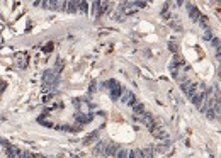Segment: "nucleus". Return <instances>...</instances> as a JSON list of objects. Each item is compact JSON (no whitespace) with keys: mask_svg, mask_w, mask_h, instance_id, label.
I'll use <instances>...</instances> for the list:
<instances>
[{"mask_svg":"<svg viewBox=\"0 0 221 158\" xmlns=\"http://www.w3.org/2000/svg\"><path fill=\"white\" fill-rule=\"evenodd\" d=\"M170 51H174V53H177V51H179V48H177V44H175V43H170Z\"/></svg>","mask_w":221,"mask_h":158,"instance_id":"5","label":"nucleus"},{"mask_svg":"<svg viewBox=\"0 0 221 158\" xmlns=\"http://www.w3.org/2000/svg\"><path fill=\"white\" fill-rule=\"evenodd\" d=\"M92 119H94V114H92V112H78V114H77L78 124H87V123H90Z\"/></svg>","mask_w":221,"mask_h":158,"instance_id":"2","label":"nucleus"},{"mask_svg":"<svg viewBox=\"0 0 221 158\" xmlns=\"http://www.w3.org/2000/svg\"><path fill=\"white\" fill-rule=\"evenodd\" d=\"M119 102H123V104H126V105H134L138 100H136V97H134V94L131 92V90H128V89H123V92H121V95H119Z\"/></svg>","mask_w":221,"mask_h":158,"instance_id":"1","label":"nucleus"},{"mask_svg":"<svg viewBox=\"0 0 221 158\" xmlns=\"http://www.w3.org/2000/svg\"><path fill=\"white\" fill-rule=\"evenodd\" d=\"M78 12H82V14L89 12V2H78Z\"/></svg>","mask_w":221,"mask_h":158,"instance_id":"4","label":"nucleus"},{"mask_svg":"<svg viewBox=\"0 0 221 158\" xmlns=\"http://www.w3.org/2000/svg\"><path fill=\"white\" fill-rule=\"evenodd\" d=\"M131 111H133L134 117H136V116H141V114H145V112H146V111H145V104H141L140 100H138L134 105H131Z\"/></svg>","mask_w":221,"mask_h":158,"instance_id":"3","label":"nucleus"},{"mask_svg":"<svg viewBox=\"0 0 221 158\" xmlns=\"http://www.w3.org/2000/svg\"><path fill=\"white\" fill-rule=\"evenodd\" d=\"M51 49H53V44H51V43H49V44H46V46L43 48V51H46V53H48V51H51Z\"/></svg>","mask_w":221,"mask_h":158,"instance_id":"6","label":"nucleus"}]
</instances>
